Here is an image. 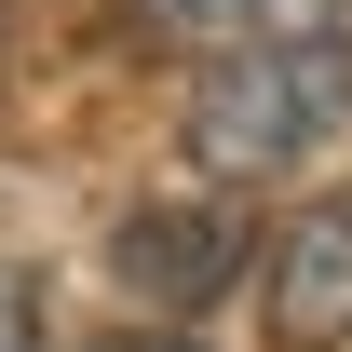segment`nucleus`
I'll return each mask as SVG.
<instances>
[{
    "label": "nucleus",
    "mask_w": 352,
    "mask_h": 352,
    "mask_svg": "<svg viewBox=\"0 0 352 352\" xmlns=\"http://www.w3.org/2000/svg\"><path fill=\"white\" fill-rule=\"evenodd\" d=\"M339 122H352V41L204 54V82H190V163L217 176V190H271V176H298Z\"/></svg>",
    "instance_id": "obj_1"
},
{
    "label": "nucleus",
    "mask_w": 352,
    "mask_h": 352,
    "mask_svg": "<svg viewBox=\"0 0 352 352\" xmlns=\"http://www.w3.org/2000/svg\"><path fill=\"white\" fill-rule=\"evenodd\" d=\"M258 325H271V352H339L352 339V190L285 217V244L258 258Z\"/></svg>",
    "instance_id": "obj_2"
},
{
    "label": "nucleus",
    "mask_w": 352,
    "mask_h": 352,
    "mask_svg": "<svg viewBox=\"0 0 352 352\" xmlns=\"http://www.w3.org/2000/svg\"><path fill=\"white\" fill-rule=\"evenodd\" d=\"M109 271H122L135 311H204L244 271V204H135L109 230Z\"/></svg>",
    "instance_id": "obj_3"
},
{
    "label": "nucleus",
    "mask_w": 352,
    "mask_h": 352,
    "mask_svg": "<svg viewBox=\"0 0 352 352\" xmlns=\"http://www.w3.org/2000/svg\"><path fill=\"white\" fill-rule=\"evenodd\" d=\"M149 54H271V41H352V0H135Z\"/></svg>",
    "instance_id": "obj_4"
},
{
    "label": "nucleus",
    "mask_w": 352,
    "mask_h": 352,
    "mask_svg": "<svg viewBox=\"0 0 352 352\" xmlns=\"http://www.w3.org/2000/svg\"><path fill=\"white\" fill-rule=\"evenodd\" d=\"M0 352H41V311H28V285L0 271Z\"/></svg>",
    "instance_id": "obj_5"
},
{
    "label": "nucleus",
    "mask_w": 352,
    "mask_h": 352,
    "mask_svg": "<svg viewBox=\"0 0 352 352\" xmlns=\"http://www.w3.org/2000/svg\"><path fill=\"white\" fill-rule=\"evenodd\" d=\"M135 352H190V339H135Z\"/></svg>",
    "instance_id": "obj_6"
}]
</instances>
